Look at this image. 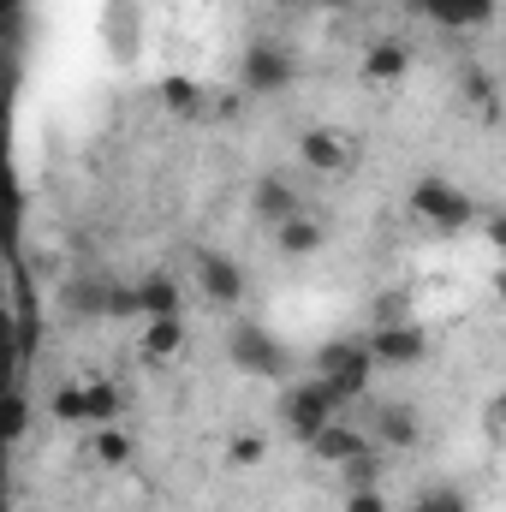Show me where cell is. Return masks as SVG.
Returning a JSON list of instances; mask_svg holds the SVG:
<instances>
[{
    "mask_svg": "<svg viewBox=\"0 0 506 512\" xmlns=\"http://www.w3.org/2000/svg\"><path fill=\"white\" fill-rule=\"evenodd\" d=\"M411 215H417L429 233H465V227H477V221H483L477 197H471V191H459V185H453V179H441V173H423V179L411 185Z\"/></svg>",
    "mask_w": 506,
    "mask_h": 512,
    "instance_id": "obj_1",
    "label": "cell"
},
{
    "mask_svg": "<svg viewBox=\"0 0 506 512\" xmlns=\"http://www.w3.org/2000/svg\"><path fill=\"white\" fill-rule=\"evenodd\" d=\"M340 417H346V399L322 382V376L286 382V393H280V423H286V435H298L304 447H310L328 423H340Z\"/></svg>",
    "mask_w": 506,
    "mask_h": 512,
    "instance_id": "obj_2",
    "label": "cell"
},
{
    "mask_svg": "<svg viewBox=\"0 0 506 512\" xmlns=\"http://www.w3.org/2000/svg\"><path fill=\"white\" fill-rule=\"evenodd\" d=\"M376 370L381 364H376V352H370V340H328V346L316 352V370H310V376H322L346 405H358V399H370Z\"/></svg>",
    "mask_w": 506,
    "mask_h": 512,
    "instance_id": "obj_3",
    "label": "cell"
},
{
    "mask_svg": "<svg viewBox=\"0 0 506 512\" xmlns=\"http://www.w3.org/2000/svg\"><path fill=\"white\" fill-rule=\"evenodd\" d=\"M191 280H197L203 304H215V310H239L251 298V274L227 251H191Z\"/></svg>",
    "mask_w": 506,
    "mask_h": 512,
    "instance_id": "obj_4",
    "label": "cell"
},
{
    "mask_svg": "<svg viewBox=\"0 0 506 512\" xmlns=\"http://www.w3.org/2000/svg\"><path fill=\"white\" fill-rule=\"evenodd\" d=\"M298 167L304 173H316V179H340V173H352V161H358V143H352V131L340 126H310L298 131Z\"/></svg>",
    "mask_w": 506,
    "mask_h": 512,
    "instance_id": "obj_5",
    "label": "cell"
},
{
    "mask_svg": "<svg viewBox=\"0 0 506 512\" xmlns=\"http://www.w3.org/2000/svg\"><path fill=\"white\" fill-rule=\"evenodd\" d=\"M364 340H370V352H376L381 370H417V364H429V328H423L417 316H405V322H376Z\"/></svg>",
    "mask_w": 506,
    "mask_h": 512,
    "instance_id": "obj_6",
    "label": "cell"
},
{
    "mask_svg": "<svg viewBox=\"0 0 506 512\" xmlns=\"http://www.w3.org/2000/svg\"><path fill=\"white\" fill-rule=\"evenodd\" d=\"M292 78H298V60H292V48H280V42H251L245 60H239V84H245L251 96H286Z\"/></svg>",
    "mask_w": 506,
    "mask_h": 512,
    "instance_id": "obj_7",
    "label": "cell"
},
{
    "mask_svg": "<svg viewBox=\"0 0 506 512\" xmlns=\"http://www.w3.org/2000/svg\"><path fill=\"white\" fill-rule=\"evenodd\" d=\"M227 358H233V370H245V376H280V370H286V346H280L262 322H239V328L227 334Z\"/></svg>",
    "mask_w": 506,
    "mask_h": 512,
    "instance_id": "obj_8",
    "label": "cell"
},
{
    "mask_svg": "<svg viewBox=\"0 0 506 512\" xmlns=\"http://www.w3.org/2000/svg\"><path fill=\"white\" fill-rule=\"evenodd\" d=\"M364 429L376 435V447H387V453H411L423 441V417L405 399H370V423Z\"/></svg>",
    "mask_w": 506,
    "mask_h": 512,
    "instance_id": "obj_9",
    "label": "cell"
},
{
    "mask_svg": "<svg viewBox=\"0 0 506 512\" xmlns=\"http://www.w3.org/2000/svg\"><path fill=\"white\" fill-rule=\"evenodd\" d=\"M310 203H304V191L286 179V173H262L251 185V215L262 221V227H286L292 215H304Z\"/></svg>",
    "mask_w": 506,
    "mask_h": 512,
    "instance_id": "obj_10",
    "label": "cell"
},
{
    "mask_svg": "<svg viewBox=\"0 0 506 512\" xmlns=\"http://www.w3.org/2000/svg\"><path fill=\"white\" fill-rule=\"evenodd\" d=\"M376 447V435L364 429V423H352V417H340V423H328L316 441H310V459L316 465H328V471H340V465H352L358 453H370Z\"/></svg>",
    "mask_w": 506,
    "mask_h": 512,
    "instance_id": "obj_11",
    "label": "cell"
},
{
    "mask_svg": "<svg viewBox=\"0 0 506 512\" xmlns=\"http://www.w3.org/2000/svg\"><path fill=\"white\" fill-rule=\"evenodd\" d=\"M185 340H191V334H185V316H155V322L137 328V358L161 370V364H173V358L185 352Z\"/></svg>",
    "mask_w": 506,
    "mask_h": 512,
    "instance_id": "obj_12",
    "label": "cell"
},
{
    "mask_svg": "<svg viewBox=\"0 0 506 512\" xmlns=\"http://www.w3.org/2000/svg\"><path fill=\"white\" fill-rule=\"evenodd\" d=\"M155 316H185V286L161 268L137 280V322H155Z\"/></svg>",
    "mask_w": 506,
    "mask_h": 512,
    "instance_id": "obj_13",
    "label": "cell"
},
{
    "mask_svg": "<svg viewBox=\"0 0 506 512\" xmlns=\"http://www.w3.org/2000/svg\"><path fill=\"white\" fill-rule=\"evenodd\" d=\"M501 0H417V12L441 30H483Z\"/></svg>",
    "mask_w": 506,
    "mask_h": 512,
    "instance_id": "obj_14",
    "label": "cell"
},
{
    "mask_svg": "<svg viewBox=\"0 0 506 512\" xmlns=\"http://www.w3.org/2000/svg\"><path fill=\"white\" fill-rule=\"evenodd\" d=\"M274 245H280V256H292V262H304V256H316L322 245H328V227L304 209V215H292L286 227H274Z\"/></svg>",
    "mask_w": 506,
    "mask_h": 512,
    "instance_id": "obj_15",
    "label": "cell"
},
{
    "mask_svg": "<svg viewBox=\"0 0 506 512\" xmlns=\"http://www.w3.org/2000/svg\"><path fill=\"white\" fill-rule=\"evenodd\" d=\"M405 72H411V48H405L399 36H381V42L364 48V78H370V84H399Z\"/></svg>",
    "mask_w": 506,
    "mask_h": 512,
    "instance_id": "obj_16",
    "label": "cell"
},
{
    "mask_svg": "<svg viewBox=\"0 0 506 512\" xmlns=\"http://www.w3.org/2000/svg\"><path fill=\"white\" fill-rule=\"evenodd\" d=\"M155 96H161V108H167V114H179V120H203V114L215 108V102H209V90H203L197 78H161V90H155Z\"/></svg>",
    "mask_w": 506,
    "mask_h": 512,
    "instance_id": "obj_17",
    "label": "cell"
},
{
    "mask_svg": "<svg viewBox=\"0 0 506 512\" xmlns=\"http://www.w3.org/2000/svg\"><path fill=\"white\" fill-rule=\"evenodd\" d=\"M120 411H126V387L120 382H108V376H90V382H84V423H90V429L120 423Z\"/></svg>",
    "mask_w": 506,
    "mask_h": 512,
    "instance_id": "obj_18",
    "label": "cell"
},
{
    "mask_svg": "<svg viewBox=\"0 0 506 512\" xmlns=\"http://www.w3.org/2000/svg\"><path fill=\"white\" fill-rule=\"evenodd\" d=\"M131 447H137V441H131L120 423H102V429H90V459H96V465H108V471L131 465Z\"/></svg>",
    "mask_w": 506,
    "mask_h": 512,
    "instance_id": "obj_19",
    "label": "cell"
},
{
    "mask_svg": "<svg viewBox=\"0 0 506 512\" xmlns=\"http://www.w3.org/2000/svg\"><path fill=\"white\" fill-rule=\"evenodd\" d=\"M340 483H346V489H381V483H387V447H370V453H358L352 465H340Z\"/></svg>",
    "mask_w": 506,
    "mask_h": 512,
    "instance_id": "obj_20",
    "label": "cell"
},
{
    "mask_svg": "<svg viewBox=\"0 0 506 512\" xmlns=\"http://www.w3.org/2000/svg\"><path fill=\"white\" fill-rule=\"evenodd\" d=\"M465 102L477 108V120H501V96H495L489 72H477V66H465Z\"/></svg>",
    "mask_w": 506,
    "mask_h": 512,
    "instance_id": "obj_21",
    "label": "cell"
},
{
    "mask_svg": "<svg viewBox=\"0 0 506 512\" xmlns=\"http://www.w3.org/2000/svg\"><path fill=\"white\" fill-rule=\"evenodd\" d=\"M48 417H60V423H84V382L54 387V399H48Z\"/></svg>",
    "mask_w": 506,
    "mask_h": 512,
    "instance_id": "obj_22",
    "label": "cell"
},
{
    "mask_svg": "<svg viewBox=\"0 0 506 512\" xmlns=\"http://www.w3.org/2000/svg\"><path fill=\"white\" fill-rule=\"evenodd\" d=\"M411 512H471V507H465V495H459V489L435 483V489H423V495L411 501Z\"/></svg>",
    "mask_w": 506,
    "mask_h": 512,
    "instance_id": "obj_23",
    "label": "cell"
},
{
    "mask_svg": "<svg viewBox=\"0 0 506 512\" xmlns=\"http://www.w3.org/2000/svg\"><path fill=\"white\" fill-rule=\"evenodd\" d=\"M227 459H233V465H262V459H268V441H262L256 429H239V435L227 441Z\"/></svg>",
    "mask_w": 506,
    "mask_h": 512,
    "instance_id": "obj_24",
    "label": "cell"
},
{
    "mask_svg": "<svg viewBox=\"0 0 506 512\" xmlns=\"http://www.w3.org/2000/svg\"><path fill=\"white\" fill-rule=\"evenodd\" d=\"M340 512H393V501H387V489H346Z\"/></svg>",
    "mask_w": 506,
    "mask_h": 512,
    "instance_id": "obj_25",
    "label": "cell"
},
{
    "mask_svg": "<svg viewBox=\"0 0 506 512\" xmlns=\"http://www.w3.org/2000/svg\"><path fill=\"white\" fill-rule=\"evenodd\" d=\"M477 227H483V239L506 256V209H483V221H477Z\"/></svg>",
    "mask_w": 506,
    "mask_h": 512,
    "instance_id": "obj_26",
    "label": "cell"
},
{
    "mask_svg": "<svg viewBox=\"0 0 506 512\" xmlns=\"http://www.w3.org/2000/svg\"><path fill=\"white\" fill-rule=\"evenodd\" d=\"M495 429H506V387L495 393Z\"/></svg>",
    "mask_w": 506,
    "mask_h": 512,
    "instance_id": "obj_27",
    "label": "cell"
},
{
    "mask_svg": "<svg viewBox=\"0 0 506 512\" xmlns=\"http://www.w3.org/2000/svg\"><path fill=\"white\" fill-rule=\"evenodd\" d=\"M495 298H501V304H506V268H501V274H495Z\"/></svg>",
    "mask_w": 506,
    "mask_h": 512,
    "instance_id": "obj_28",
    "label": "cell"
},
{
    "mask_svg": "<svg viewBox=\"0 0 506 512\" xmlns=\"http://www.w3.org/2000/svg\"><path fill=\"white\" fill-rule=\"evenodd\" d=\"M286 6H298V12H304V6H322V0H286Z\"/></svg>",
    "mask_w": 506,
    "mask_h": 512,
    "instance_id": "obj_29",
    "label": "cell"
},
{
    "mask_svg": "<svg viewBox=\"0 0 506 512\" xmlns=\"http://www.w3.org/2000/svg\"><path fill=\"white\" fill-rule=\"evenodd\" d=\"M501 441H506V429H501Z\"/></svg>",
    "mask_w": 506,
    "mask_h": 512,
    "instance_id": "obj_30",
    "label": "cell"
}]
</instances>
